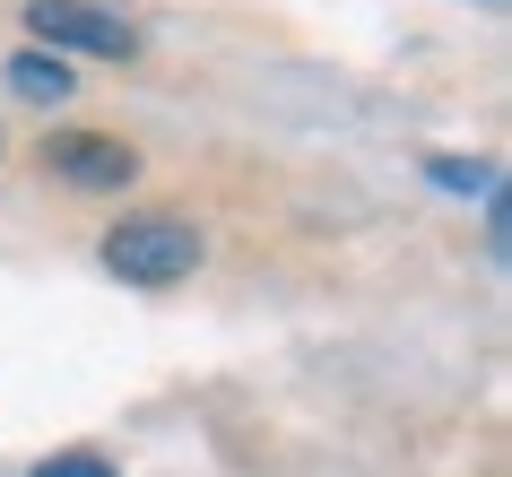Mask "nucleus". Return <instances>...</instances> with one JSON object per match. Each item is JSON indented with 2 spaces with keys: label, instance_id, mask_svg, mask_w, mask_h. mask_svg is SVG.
Listing matches in <instances>:
<instances>
[{
  "label": "nucleus",
  "instance_id": "nucleus-1",
  "mask_svg": "<svg viewBox=\"0 0 512 477\" xmlns=\"http://www.w3.org/2000/svg\"><path fill=\"white\" fill-rule=\"evenodd\" d=\"M105 269L122 287H183L200 269V226L174 209H148V217H122L105 235Z\"/></svg>",
  "mask_w": 512,
  "mask_h": 477
},
{
  "label": "nucleus",
  "instance_id": "nucleus-6",
  "mask_svg": "<svg viewBox=\"0 0 512 477\" xmlns=\"http://www.w3.org/2000/svg\"><path fill=\"white\" fill-rule=\"evenodd\" d=\"M434 183H452V191H495V174H486V165H460V157H434Z\"/></svg>",
  "mask_w": 512,
  "mask_h": 477
},
{
  "label": "nucleus",
  "instance_id": "nucleus-5",
  "mask_svg": "<svg viewBox=\"0 0 512 477\" xmlns=\"http://www.w3.org/2000/svg\"><path fill=\"white\" fill-rule=\"evenodd\" d=\"M35 477H113V460H105V451H53Z\"/></svg>",
  "mask_w": 512,
  "mask_h": 477
},
{
  "label": "nucleus",
  "instance_id": "nucleus-4",
  "mask_svg": "<svg viewBox=\"0 0 512 477\" xmlns=\"http://www.w3.org/2000/svg\"><path fill=\"white\" fill-rule=\"evenodd\" d=\"M9 87H18L27 105H61V96H70V61H53V53H18V61H9Z\"/></svg>",
  "mask_w": 512,
  "mask_h": 477
},
{
  "label": "nucleus",
  "instance_id": "nucleus-2",
  "mask_svg": "<svg viewBox=\"0 0 512 477\" xmlns=\"http://www.w3.org/2000/svg\"><path fill=\"white\" fill-rule=\"evenodd\" d=\"M27 27L44 53H96V61H139V27L105 0H27Z\"/></svg>",
  "mask_w": 512,
  "mask_h": 477
},
{
  "label": "nucleus",
  "instance_id": "nucleus-3",
  "mask_svg": "<svg viewBox=\"0 0 512 477\" xmlns=\"http://www.w3.org/2000/svg\"><path fill=\"white\" fill-rule=\"evenodd\" d=\"M44 165H53L61 183H79V191H122L139 174V148L113 139V131H53L44 139Z\"/></svg>",
  "mask_w": 512,
  "mask_h": 477
}]
</instances>
